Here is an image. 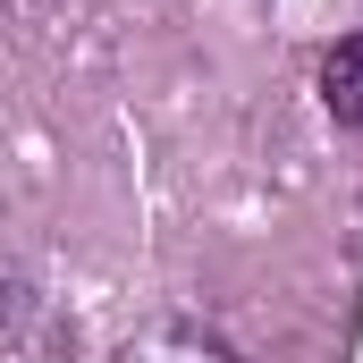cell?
<instances>
[{
  "label": "cell",
  "instance_id": "7a4b0ae2",
  "mask_svg": "<svg viewBox=\"0 0 363 363\" xmlns=\"http://www.w3.org/2000/svg\"><path fill=\"white\" fill-rule=\"evenodd\" d=\"M34 313H43V287L26 279V262H9V254H0V347H17Z\"/></svg>",
  "mask_w": 363,
  "mask_h": 363
},
{
  "label": "cell",
  "instance_id": "3957f363",
  "mask_svg": "<svg viewBox=\"0 0 363 363\" xmlns=\"http://www.w3.org/2000/svg\"><path fill=\"white\" fill-rule=\"evenodd\" d=\"M161 347H178V355H228L220 330H144L135 338V355H161Z\"/></svg>",
  "mask_w": 363,
  "mask_h": 363
},
{
  "label": "cell",
  "instance_id": "6da1fadb",
  "mask_svg": "<svg viewBox=\"0 0 363 363\" xmlns=\"http://www.w3.org/2000/svg\"><path fill=\"white\" fill-rule=\"evenodd\" d=\"M321 101H330L338 127H363V34L330 43V60H321Z\"/></svg>",
  "mask_w": 363,
  "mask_h": 363
}]
</instances>
